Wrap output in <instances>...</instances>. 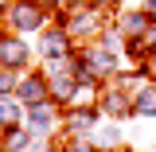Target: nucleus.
<instances>
[{"label": "nucleus", "instance_id": "nucleus-2", "mask_svg": "<svg viewBox=\"0 0 156 152\" xmlns=\"http://www.w3.org/2000/svg\"><path fill=\"white\" fill-rule=\"evenodd\" d=\"M23 58H27L23 43H4V47H0V62H4V66H20Z\"/></svg>", "mask_w": 156, "mask_h": 152}, {"label": "nucleus", "instance_id": "nucleus-1", "mask_svg": "<svg viewBox=\"0 0 156 152\" xmlns=\"http://www.w3.org/2000/svg\"><path fill=\"white\" fill-rule=\"evenodd\" d=\"M12 19H16L23 31H31V27H39V8H31V4H16V8H12Z\"/></svg>", "mask_w": 156, "mask_h": 152}, {"label": "nucleus", "instance_id": "nucleus-7", "mask_svg": "<svg viewBox=\"0 0 156 152\" xmlns=\"http://www.w3.org/2000/svg\"><path fill=\"white\" fill-rule=\"evenodd\" d=\"M47 125H51V109H35V113H31V129H35V133H43Z\"/></svg>", "mask_w": 156, "mask_h": 152}, {"label": "nucleus", "instance_id": "nucleus-3", "mask_svg": "<svg viewBox=\"0 0 156 152\" xmlns=\"http://www.w3.org/2000/svg\"><path fill=\"white\" fill-rule=\"evenodd\" d=\"M20 97H23V101H31V105H39V101L47 97V90H43V82H39V78H27V82H23V90H20Z\"/></svg>", "mask_w": 156, "mask_h": 152}, {"label": "nucleus", "instance_id": "nucleus-9", "mask_svg": "<svg viewBox=\"0 0 156 152\" xmlns=\"http://www.w3.org/2000/svg\"><path fill=\"white\" fill-rule=\"evenodd\" d=\"M152 8H156V0H152Z\"/></svg>", "mask_w": 156, "mask_h": 152}, {"label": "nucleus", "instance_id": "nucleus-8", "mask_svg": "<svg viewBox=\"0 0 156 152\" xmlns=\"http://www.w3.org/2000/svg\"><path fill=\"white\" fill-rule=\"evenodd\" d=\"M66 4H74V0H66Z\"/></svg>", "mask_w": 156, "mask_h": 152}, {"label": "nucleus", "instance_id": "nucleus-4", "mask_svg": "<svg viewBox=\"0 0 156 152\" xmlns=\"http://www.w3.org/2000/svg\"><path fill=\"white\" fill-rule=\"evenodd\" d=\"M43 55H51V58H62V55H66V39L58 35V31L43 35Z\"/></svg>", "mask_w": 156, "mask_h": 152}, {"label": "nucleus", "instance_id": "nucleus-5", "mask_svg": "<svg viewBox=\"0 0 156 152\" xmlns=\"http://www.w3.org/2000/svg\"><path fill=\"white\" fill-rule=\"evenodd\" d=\"M136 113H140V117L156 113V90H144V94L136 97Z\"/></svg>", "mask_w": 156, "mask_h": 152}, {"label": "nucleus", "instance_id": "nucleus-6", "mask_svg": "<svg viewBox=\"0 0 156 152\" xmlns=\"http://www.w3.org/2000/svg\"><path fill=\"white\" fill-rule=\"evenodd\" d=\"M16 117H20V105L12 101V97L0 94V121H16Z\"/></svg>", "mask_w": 156, "mask_h": 152}]
</instances>
